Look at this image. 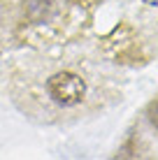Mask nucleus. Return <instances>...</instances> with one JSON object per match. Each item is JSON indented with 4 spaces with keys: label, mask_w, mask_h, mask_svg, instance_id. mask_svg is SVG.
Segmentation results:
<instances>
[{
    "label": "nucleus",
    "mask_w": 158,
    "mask_h": 160,
    "mask_svg": "<svg viewBox=\"0 0 158 160\" xmlns=\"http://www.w3.org/2000/svg\"><path fill=\"white\" fill-rule=\"evenodd\" d=\"M119 47L114 58H126L133 65L158 60V0H119Z\"/></svg>",
    "instance_id": "nucleus-3"
},
{
    "label": "nucleus",
    "mask_w": 158,
    "mask_h": 160,
    "mask_svg": "<svg viewBox=\"0 0 158 160\" xmlns=\"http://www.w3.org/2000/svg\"><path fill=\"white\" fill-rule=\"evenodd\" d=\"M126 72L102 44L70 40L19 49L0 63V86L26 121L72 128L116 109L126 98Z\"/></svg>",
    "instance_id": "nucleus-1"
},
{
    "label": "nucleus",
    "mask_w": 158,
    "mask_h": 160,
    "mask_svg": "<svg viewBox=\"0 0 158 160\" xmlns=\"http://www.w3.org/2000/svg\"><path fill=\"white\" fill-rule=\"evenodd\" d=\"M95 0H0V53L77 40Z\"/></svg>",
    "instance_id": "nucleus-2"
},
{
    "label": "nucleus",
    "mask_w": 158,
    "mask_h": 160,
    "mask_svg": "<svg viewBox=\"0 0 158 160\" xmlns=\"http://www.w3.org/2000/svg\"><path fill=\"white\" fill-rule=\"evenodd\" d=\"M121 156L158 160V88L151 93L144 107L135 114Z\"/></svg>",
    "instance_id": "nucleus-4"
}]
</instances>
